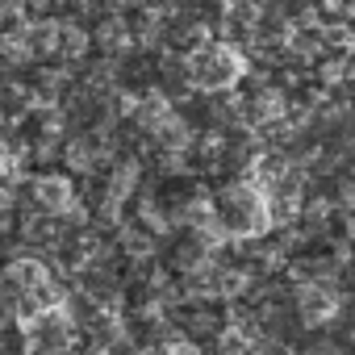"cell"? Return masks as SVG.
Segmentation results:
<instances>
[{
	"label": "cell",
	"instance_id": "2",
	"mask_svg": "<svg viewBox=\"0 0 355 355\" xmlns=\"http://www.w3.org/2000/svg\"><path fill=\"white\" fill-rule=\"evenodd\" d=\"M38 197L46 209H63L67 205V184L63 180H38Z\"/></svg>",
	"mask_w": 355,
	"mask_h": 355
},
{
	"label": "cell",
	"instance_id": "1",
	"mask_svg": "<svg viewBox=\"0 0 355 355\" xmlns=\"http://www.w3.org/2000/svg\"><path fill=\"white\" fill-rule=\"evenodd\" d=\"M193 76L201 88H226L243 76V59L234 55V46H205L193 59Z\"/></svg>",
	"mask_w": 355,
	"mask_h": 355
}]
</instances>
